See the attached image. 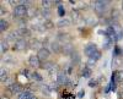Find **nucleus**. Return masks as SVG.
<instances>
[{
  "label": "nucleus",
  "instance_id": "obj_1",
  "mask_svg": "<svg viewBox=\"0 0 123 99\" xmlns=\"http://www.w3.org/2000/svg\"><path fill=\"white\" fill-rule=\"evenodd\" d=\"M108 5V1H102V0H97V1H95L94 4V7H95V11L101 14V12H104L106 7Z\"/></svg>",
  "mask_w": 123,
  "mask_h": 99
},
{
  "label": "nucleus",
  "instance_id": "obj_2",
  "mask_svg": "<svg viewBox=\"0 0 123 99\" xmlns=\"http://www.w3.org/2000/svg\"><path fill=\"white\" fill-rule=\"evenodd\" d=\"M28 45V42H26L25 39H20V41H17L15 44H14V50L16 52H22L25 50V49L27 48Z\"/></svg>",
  "mask_w": 123,
  "mask_h": 99
},
{
  "label": "nucleus",
  "instance_id": "obj_3",
  "mask_svg": "<svg viewBox=\"0 0 123 99\" xmlns=\"http://www.w3.org/2000/svg\"><path fill=\"white\" fill-rule=\"evenodd\" d=\"M26 14H27V9H26L25 5H17V6H15V9H14V16L21 17V16H24Z\"/></svg>",
  "mask_w": 123,
  "mask_h": 99
},
{
  "label": "nucleus",
  "instance_id": "obj_4",
  "mask_svg": "<svg viewBox=\"0 0 123 99\" xmlns=\"http://www.w3.org/2000/svg\"><path fill=\"white\" fill-rule=\"evenodd\" d=\"M75 50H74V47L71 43H64L62 45V53L65 54V55H71Z\"/></svg>",
  "mask_w": 123,
  "mask_h": 99
},
{
  "label": "nucleus",
  "instance_id": "obj_5",
  "mask_svg": "<svg viewBox=\"0 0 123 99\" xmlns=\"http://www.w3.org/2000/svg\"><path fill=\"white\" fill-rule=\"evenodd\" d=\"M49 55H50V53L47 48H39L38 49V55L37 56H38L39 60H46V59L49 57Z\"/></svg>",
  "mask_w": 123,
  "mask_h": 99
},
{
  "label": "nucleus",
  "instance_id": "obj_6",
  "mask_svg": "<svg viewBox=\"0 0 123 99\" xmlns=\"http://www.w3.org/2000/svg\"><path fill=\"white\" fill-rule=\"evenodd\" d=\"M95 52H97V48H96V45L95 44H89V45H86V48H85V50H84V53L90 57L92 54H94Z\"/></svg>",
  "mask_w": 123,
  "mask_h": 99
},
{
  "label": "nucleus",
  "instance_id": "obj_7",
  "mask_svg": "<svg viewBox=\"0 0 123 99\" xmlns=\"http://www.w3.org/2000/svg\"><path fill=\"white\" fill-rule=\"evenodd\" d=\"M10 91H11V93H21V92H24L22 91V86L21 84H20V83H12V84H10Z\"/></svg>",
  "mask_w": 123,
  "mask_h": 99
},
{
  "label": "nucleus",
  "instance_id": "obj_8",
  "mask_svg": "<svg viewBox=\"0 0 123 99\" xmlns=\"http://www.w3.org/2000/svg\"><path fill=\"white\" fill-rule=\"evenodd\" d=\"M28 64L32 67H38L39 66V59L37 55H31L28 57Z\"/></svg>",
  "mask_w": 123,
  "mask_h": 99
},
{
  "label": "nucleus",
  "instance_id": "obj_9",
  "mask_svg": "<svg viewBox=\"0 0 123 99\" xmlns=\"http://www.w3.org/2000/svg\"><path fill=\"white\" fill-rule=\"evenodd\" d=\"M69 80L67 78V76H65V73L64 72H59L58 73V76H57V82L59 83V84H64V83H67Z\"/></svg>",
  "mask_w": 123,
  "mask_h": 99
},
{
  "label": "nucleus",
  "instance_id": "obj_10",
  "mask_svg": "<svg viewBox=\"0 0 123 99\" xmlns=\"http://www.w3.org/2000/svg\"><path fill=\"white\" fill-rule=\"evenodd\" d=\"M16 32L18 33L20 38L26 37V36H30V29H28V28H26V27H21V28H18Z\"/></svg>",
  "mask_w": 123,
  "mask_h": 99
},
{
  "label": "nucleus",
  "instance_id": "obj_11",
  "mask_svg": "<svg viewBox=\"0 0 123 99\" xmlns=\"http://www.w3.org/2000/svg\"><path fill=\"white\" fill-rule=\"evenodd\" d=\"M33 95L31 94V92H28V91H24V92H21L18 95H17V99H31Z\"/></svg>",
  "mask_w": 123,
  "mask_h": 99
},
{
  "label": "nucleus",
  "instance_id": "obj_12",
  "mask_svg": "<svg viewBox=\"0 0 123 99\" xmlns=\"http://www.w3.org/2000/svg\"><path fill=\"white\" fill-rule=\"evenodd\" d=\"M50 49H52L54 53H59V52H62V47H60L59 42H53L52 44H50Z\"/></svg>",
  "mask_w": 123,
  "mask_h": 99
},
{
  "label": "nucleus",
  "instance_id": "obj_13",
  "mask_svg": "<svg viewBox=\"0 0 123 99\" xmlns=\"http://www.w3.org/2000/svg\"><path fill=\"white\" fill-rule=\"evenodd\" d=\"M9 28V22L6 21V20H1V21H0V31L1 32H5L6 29Z\"/></svg>",
  "mask_w": 123,
  "mask_h": 99
},
{
  "label": "nucleus",
  "instance_id": "obj_14",
  "mask_svg": "<svg viewBox=\"0 0 123 99\" xmlns=\"http://www.w3.org/2000/svg\"><path fill=\"white\" fill-rule=\"evenodd\" d=\"M58 25V27H60V28H63V27H68L69 25H70V21L68 18H64V20H60V21L57 23Z\"/></svg>",
  "mask_w": 123,
  "mask_h": 99
},
{
  "label": "nucleus",
  "instance_id": "obj_15",
  "mask_svg": "<svg viewBox=\"0 0 123 99\" xmlns=\"http://www.w3.org/2000/svg\"><path fill=\"white\" fill-rule=\"evenodd\" d=\"M0 80H1V82H6V80H7V70H5V68H1V72H0Z\"/></svg>",
  "mask_w": 123,
  "mask_h": 99
},
{
  "label": "nucleus",
  "instance_id": "obj_16",
  "mask_svg": "<svg viewBox=\"0 0 123 99\" xmlns=\"http://www.w3.org/2000/svg\"><path fill=\"white\" fill-rule=\"evenodd\" d=\"M70 56H71V60H73V63H74V64H78V63L80 61V55H79V53H78V52H74Z\"/></svg>",
  "mask_w": 123,
  "mask_h": 99
},
{
  "label": "nucleus",
  "instance_id": "obj_17",
  "mask_svg": "<svg viewBox=\"0 0 123 99\" xmlns=\"http://www.w3.org/2000/svg\"><path fill=\"white\" fill-rule=\"evenodd\" d=\"M83 76H84L85 78H89V77L91 76V68H90L89 66L84 67V70H83Z\"/></svg>",
  "mask_w": 123,
  "mask_h": 99
},
{
  "label": "nucleus",
  "instance_id": "obj_18",
  "mask_svg": "<svg viewBox=\"0 0 123 99\" xmlns=\"http://www.w3.org/2000/svg\"><path fill=\"white\" fill-rule=\"evenodd\" d=\"M41 89H42V93L44 94H49L50 93V91H52V88H50V86H48V84H43L42 87H41Z\"/></svg>",
  "mask_w": 123,
  "mask_h": 99
},
{
  "label": "nucleus",
  "instance_id": "obj_19",
  "mask_svg": "<svg viewBox=\"0 0 123 99\" xmlns=\"http://www.w3.org/2000/svg\"><path fill=\"white\" fill-rule=\"evenodd\" d=\"M42 67L44 68V70H48V71H52V68L54 67V65H53L52 63H48V61H47V63H44V64H43V66H42Z\"/></svg>",
  "mask_w": 123,
  "mask_h": 99
},
{
  "label": "nucleus",
  "instance_id": "obj_20",
  "mask_svg": "<svg viewBox=\"0 0 123 99\" xmlns=\"http://www.w3.org/2000/svg\"><path fill=\"white\" fill-rule=\"evenodd\" d=\"M31 77H32L35 81H37V82H41V81L43 80V78H42V76H41V75H39L38 72H33V73H32V76H31Z\"/></svg>",
  "mask_w": 123,
  "mask_h": 99
},
{
  "label": "nucleus",
  "instance_id": "obj_21",
  "mask_svg": "<svg viewBox=\"0 0 123 99\" xmlns=\"http://www.w3.org/2000/svg\"><path fill=\"white\" fill-rule=\"evenodd\" d=\"M100 57H101V53H100L98 50H97V52H95L94 54H92V55L90 56V59H92V60H95V61H96V60H98Z\"/></svg>",
  "mask_w": 123,
  "mask_h": 99
},
{
  "label": "nucleus",
  "instance_id": "obj_22",
  "mask_svg": "<svg viewBox=\"0 0 123 99\" xmlns=\"http://www.w3.org/2000/svg\"><path fill=\"white\" fill-rule=\"evenodd\" d=\"M50 5H52V1H49V0H43V1H42V6L44 9H49Z\"/></svg>",
  "mask_w": 123,
  "mask_h": 99
},
{
  "label": "nucleus",
  "instance_id": "obj_23",
  "mask_svg": "<svg viewBox=\"0 0 123 99\" xmlns=\"http://www.w3.org/2000/svg\"><path fill=\"white\" fill-rule=\"evenodd\" d=\"M6 50H7V42L1 41V53H5Z\"/></svg>",
  "mask_w": 123,
  "mask_h": 99
},
{
  "label": "nucleus",
  "instance_id": "obj_24",
  "mask_svg": "<svg viewBox=\"0 0 123 99\" xmlns=\"http://www.w3.org/2000/svg\"><path fill=\"white\" fill-rule=\"evenodd\" d=\"M43 26H44V28H48V29H49V28H52L54 25L52 23V21H49V20H47V21L43 23Z\"/></svg>",
  "mask_w": 123,
  "mask_h": 99
},
{
  "label": "nucleus",
  "instance_id": "obj_25",
  "mask_svg": "<svg viewBox=\"0 0 123 99\" xmlns=\"http://www.w3.org/2000/svg\"><path fill=\"white\" fill-rule=\"evenodd\" d=\"M30 47H31V48H37V47H38V41H36V39H32V41L30 42Z\"/></svg>",
  "mask_w": 123,
  "mask_h": 99
},
{
  "label": "nucleus",
  "instance_id": "obj_26",
  "mask_svg": "<svg viewBox=\"0 0 123 99\" xmlns=\"http://www.w3.org/2000/svg\"><path fill=\"white\" fill-rule=\"evenodd\" d=\"M58 11H59V12H58V14H59V16H64L65 10H64V7L62 6V5H60V6H58Z\"/></svg>",
  "mask_w": 123,
  "mask_h": 99
},
{
  "label": "nucleus",
  "instance_id": "obj_27",
  "mask_svg": "<svg viewBox=\"0 0 123 99\" xmlns=\"http://www.w3.org/2000/svg\"><path fill=\"white\" fill-rule=\"evenodd\" d=\"M71 17H73V18L75 20V21H76V20L80 17V15H79V11H73V14H71Z\"/></svg>",
  "mask_w": 123,
  "mask_h": 99
},
{
  "label": "nucleus",
  "instance_id": "obj_28",
  "mask_svg": "<svg viewBox=\"0 0 123 99\" xmlns=\"http://www.w3.org/2000/svg\"><path fill=\"white\" fill-rule=\"evenodd\" d=\"M42 16H43V17H49V10H48V9H43Z\"/></svg>",
  "mask_w": 123,
  "mask_h": 99
},
{
  "label": "nucleus",
  "instance_id": "obj_29",
  "mask_svg": "<svg viewBox=\"0 0 123 99\" xmlns=\"http://www.w3.org/2000/svg\"><path fill=\"white\" fill-rule=\"evenodd\" d=\"M96 84H97V82H96V80H91V81L89 82V86H90V87H95Z\"/></svg>",
  "mask_w": 123,
  "mask_h": 99
},
{
  "label": "nucleus",
  "instance_id": "obj_30",
  "mask_svg": "<svg viewBox=\"0 0 123 99\" xmlns=\"http://www.w3.org/2000/svg\"><path fill=\"white\" fill-rule=\"evenodd\" d=\"M110 45H111V41H110V39H107L106 43H105V45H104V48H105V49H108Z\"/></svg>",
  "mask_w": 123,
  "mask_h": 99
},
{
  "label": "nucleus",
  "instance_id": "obj_31",
  "mask_svg": "<svg viewBox=\"0 0 123 99\" xmlns=\"http://www.w3.org/2000/svg\"><path fill=\"white\" fill-rule=\"evenodd\" d=\"M59 39H70V37L68 34H60L59 36Z\"/></svg>",
  "mask_w": 123,
  "mask_h": 99
},
{
  "label": "nucleus",
  "instance_id": "obj_32",
  "mask_svg": "<svg viewBox=\"0 0 123 99\" xmlns=\"http://www.w3.org/2000/svg\"><path fill=\"white\" fill-rule=\"evenodd\" d=\"M95 63H96L95 60H92V59H89V63H87V65H89V66H92V65H95Z\"/></svg>",
  "mask_w": 123,
  "mask_h": 99
},
{
  "label": "nucleus",
  "instance_id": "obj_33",
  "mask_svg": "<svg viewBox=\"0 0 123 99\" xmlns=\"http://www.w3.org/2000/svg\"><path fill=\"white\" fill-rule=\"evenodd\" d=\"M83 95H84V92H83V91H80L79 94H78V97H79V98H83Z\"/></svg>",
  "mask_w": 123,
  "mask_h": 99
},
{
  "label": "nucleus",
  "instance_id": "obj_34",
  "mask_svg": "<svg viewBox=\"0 0 123 99\" xmlns=\"http://www.w3.org/2000/svg\"><path fill=\"white\" fill-rule=\"evenodd\" d=\"M22 75H25V76H28V72H27V70H22V72H21Z\"/></svg>",
  "mask_w": 123,
  "mask_h": 99
},
{
  "label": "nucleus",
  "instance_id": "obj_35",
  "mask_svg": "<svg viewBox=\"0 0 123 99\" xmlns=\"http://www.w3.org/2000/svg\"><path fill=\"white\" fill-rule=\"evenodd\" d=\"M31 99H37V98H36V97H32V98H31Z\"/></svg>",
  "mask_w": 123,
  "mask_h": 99
},
{
  "label": "nucleus",
  "instance_id": "obj_36",
  "mask_svg": "<svg viewBox=\"0 0 123 99\" xmlns=\"http://www.w3.org/2000/svg\"><path fill=\"white\" fill-rule=\"evenodd\" d=\"M122 10H123V3H122Z\"/></svg>",
  "mask_w": 123,
  "mask_h": 99
},
{
  "label": "nucleus",
  "instance_id": "obj_37",
  "mask_svg": "<svg viewBox=\"0 0 123 99\" xmlns=\"http://www.w3.org/2000/svg\"><path fill=\"white\" fill-rule=\"evenodd\" d=\"M122 91H123V84H122Z\"/></svg>",
  "mask_w": 123,
  "mask_h": 99
}]
</instances>
